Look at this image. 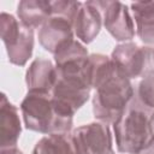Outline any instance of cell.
<instances>
[{
  "instance_id": "1",
  "label": "cell",
  "mask_w": 154,
  "mask_h": 154,
  "mask_svg": "<svg viewBox=\"0 0 154 154\" xmlns=\"http://www.w3.org/2000/svg\"><path fill=\"white\" fill-rule=\"evenodd\" d=\"M93 113L96 120L113 124L135 97L134 87L116 66L111 57L101 53L90 57Z\"/></svg>"
},
{
  "instance_id": "2",
  "label": "cell",
  "mask_w": 154,
  "mask_h": 154,
  "mask_svg": "<svg viewBox=\"0 0 154 154\" xmlns=\"http://www.w3.org/2000/svg\"><path fill=\"white\" fill-rule=\"evenodd\" d=\"M152 111L134 97L123 114L114 122L113 132L117 150L123 154H137L153 136Z\"/></svg>"
},
{
  "instance_id": "3",
  "label": "cell",
  "mask_w": 154,
  "mask_h": 154,
  "mask_svg": "<svg viewBox=\"0 0 154 154\" xmlns=\"http://www.w3.org/2000/svg\"><path fill=\"white\" fill-rule=\"evenodd\" d=\"M20 112L28 130L52 135L67 134L72 129L73 119L61 117L54 108L51 94L28 91L20 102Z\"/></svg>"
},
{
  "instance_id": "4",
  "label": "cell",
  "mask_w": 154,
  "mask_h": 154,
  "mask_svg": "<svg viewBox=\"0 0 154 154\" xmlns=\"http://www.w3.org/2000/svg\"><path fill=\"white\" fill-rule=\"evenodd\" d=\"M0 34L8 61L17 66H24L32 55L34 29L23 24L13 14L1 12Z\"/></svg>"
},
{
  "instance_id": "5",
  "label": "cell",
  "mask_w": 154,
  "mask_h": 154,
  "mask_svg": "<svg viewBox=\"0 0 154 154\" xmlns=\"http://www.w3.org/2000/svg\"><path fill=\"white\" fill-rule=\"evenodd\" d=\"M111 59L129 79L143 78L154 72V48L138 46L135 42H123L114 47Z\"/></svg>"
},
{
  "instance_id": "6",
  "label": "cell",
  "mask_w": 154,
  "mask_h": 154,
  "mask_svg": "<svg viewBox=\"0 0 154 154\" xmlns=\"http://www.w3.org/2000/svg\"><path fill=\"white\" fill-rule=\"evenodd\" d=\"M72 137L79 154H114L113 136L109 125L93 122L72 131Z\"/></svg>"
},
{
  "instance_id": "7",
  "label": "cell",
  "mask_w": 154,
  "mask_h": 154,
  "mask_svg": "<svg viewBox=\"0 0 154 154\" xmlns=\"http://www.w3.org/2000/svg\"><path fill=\"white\" fill-rule=\"evenodd\" d=\"M96 5L101 10L102 23L111 36L119 42H130L136 34L134 18L128 6L120 1H97Z\"/></svg>"
},
{
  "instance_id": "8",
  "label": "cell",
  "mask_w": 154,
  "mask_h": 154,
  "mask_svg": "<svg viewBox=\"0 0 154 154\" xmlns=\"http://www.w3.org/2000/svg\"><path fill=\"white\" fill-rule=\"evenodd\" d=\"M38 42L53 55L75 40L73 23L61 16H52L38 29Z\"/></svg>"
},
{
  "instance_id": "9",
  "label": "cell",
  "mask_w": 154,
  "mask_h": 154,
  "mask_svg": "<svg viewBox=\"0 0 154 154\" xmlns=\"http://www.w3.org/2000/svg\"><path fill=\"white\" fill-rule=\"evenodd\" d=\"M102 25V14L96 1L82 2L73 20V31L77 40L83 45L93 42L99 35Z\"/></svg>"
},
{
  "instance_id": "10",
  "label": "cell",
  "mask_w": 154,
  "mask_h": 154,
  "mask_svg": "<svg viewBox=\"0 0 154 154\" xmlns=\"http://www.w3.org/2000/svg\"><path fill=\"white\" fill-rule=\"evenodd\" d=\"M58 78L55 64L46 58H36L25 72L28 91L51 94Z\"/></svg>"
},
{
  "instance_id": "11",
  "label": "cell",
  "mask_w": 154,
  "mask_h": 154,
  "mask_svg": "<svg viewBox=\"0 0 154 154\" xmlns=\"http://www.w3.org/2000/svg\"><path fill=\"white\" fill-rule=\"evenodd\" d=\"M22 134V122L18 108L1 94L0 102V148L17 147Z\"/></svg>"
},
{
  "instance_id": "12",
  "label": "cell",
  "mask_w": 154,
  "mask_h": 154,
  "mask_svg": "<svg viewBox=\"0 0 154 154\" xmlns=\"http://www.w3.org/2000/svg\"><path fill=\"white\" fill-rule=\"evenodd\" d=\"M130 7L136 24V35L144 45H154V0L135 1Z\"/></svg>"
},
{
  "instance_id": "13",
  "label": "cell",
  "mask_w": 154,
  "mask_h": 154,
  "mask_svg": "<svg viewBox=\"0 0 154 154\" xmlns=\"http://www.w3.org/2000/svg\"><path fill=\"white\" fill-rule=\"evenodd\" d=\"M18 19L31 29H40L52 17L51 1L22 0L17 5Z\"/></svg>"
},
{
  "instance_id": "14",
  "label": "cell",
  "mask_w": 154,
  "mask_h": 154,
  "mask_svg": "<svg viewBox=\"0 0 154 154\" xmlns=\"http://www.w3.org/2000/svg\"><path fill=\"white\" fill-rule=\"evenodd\" d=\"M32 154H79L72 134H52L38 140Z\"/></svg>"
},
{
  "instance_id": "15",
  "label": "cell",
  "mask_w": 154,
  "mask_h": 154,
  "mask_svg": "<svg viewBox=\"0 0 154 154\" xmlns=\"http://www.w3.org/2000/svg\"><path fill=\"white\" fill-rule=\"evenodd\" d=\"M136 99L149 111H154V72L144 76L137 87Z\"/></svg>"
},
{
  "instance_id": "16",
  "label": "cell",
  "mask_w": 154,
  "mask_h": 154,
  "mask_svg": "<svg viewBox=\"0 0 154 154\" xmlns=\"http://www.w3.org/2000/svg\"><path fill=\"white\" fill-rule=\"evenodd\" d=\"M51 5H52V16H61V17L70 19L73 23L82 2L57 0V1H51Z\"/></svg>"
},
{
  "instance_id": "17",
  "label": "cell",
  "mask_w": 154,
  "mask_h": 154,
  "mask_svg": "<svg viewBox=\"0 0 154 154\" xmlns=\"http://www.w3.org/2000/svg\"><path fill=\"white\" fill-rule=\"evenodd\" d=\"M137 154H154V135L149 138V141L144 144V147Z\"/></svg>"
},
{
  "instance_id": "18",
  "label": "cell",
  "mask_w": 154,
  "mask_h": 154,
  "mask_svg": "<svg viewBox=\"0 0 154 154\" xmlns=\"http://www.w3.org/2000/svg\"><path fill=\"white\" fill-rule=\"evenodd\" d=\"M0 154H24L18 147H10V148H0Z\"/></svg>"
},
{
  "instance_id": "19",
  "label": "cell",
  "mask_w": 154,
  "mask_h": 154,
  "mask_svg": "<svg viewBox=\"0 0 154 154\" xmlns=\"http://www.w3.org/2000/svg\"><path fill=\"white\" fill-rule=\"evenodd\" d=\"M150 126H152V132L154 135V111L152 112V116H150Z\"/></svg>"
}]
</instances>
